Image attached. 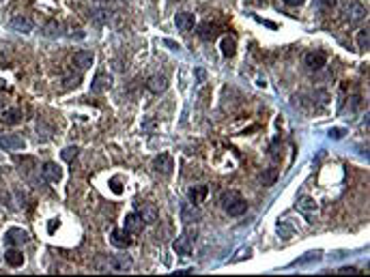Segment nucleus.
<instances>
[{"label":"nucleus","instance_id":"obj_1","mask_svg":"<svg viewBox=\"0 0 370 277\" xmlns=\"http://www.w3.org/2000/svg\"><path fill=\"white\" fill-rule=\"evenodd\" d=\"M222 206H224V211L231 217H241L245 211H248V202H245V200L241 198V193L239 191H224L222 193Z\"/></svg>","mask_w":370,"mask_h":277},{"label":"nucleus","instance_id":"obj_2","mask_svg":"<svg viewBox=\"0 0 370 277\" xmlns=\"http://www.w3.org/2000/svg\"><path fill=\"white\" fill-rule=\"evenodd\" d=\"M295 206H297L299 213L306 217V219H314L316 213H319V202H316L314 198H310V196H297Z\"/></svg>","mask_w":370,"mask_h":277},{"label":"nucleus","instance_id":"obj_3","mask_svg":"<svg viewBox=\"0 0 370 277\" xmlns=\"http://www.w3.org/2000/svg\"><path fill=\"white\" fill-rule=\"evenodd\" d=\"M4 243L11 245V247H17V245H24L28 243V232L22 228H11L4 232Z\"/></svg>","mask_w":370,"mask_h":277},{"label":"nucleus","instance_id":"obj_4","mask_svg":"<svg viewBox=\"0 0 370 277\" xmlns=\"http://www.w3.org/2000/svg\"><path fill=\"white\" fill-rule=\"evenodd\" d=\"M153 168L157 170V172H162V174H170L174 170V161H172V155L170 153H160V155L155 157V161H153Z\"/></svg>","mask_w":370,"mask_h":277},{"label":"nucleus","instance_id":"obj_5","mask_svg":"<svg viewBox=\"0 0 370 277\" xmlns=\"http://www.w3.org/2000/svg\"><path fill=\"white\" fill-rule=\"evenodd\" d=\"M41 176L48 183H58L63 176V170H61V166H56L54 161H45L43 166H41Z\"/></svg>","mask_w":370,"mask_h":277},{"label":"nucleus","instance_id":"obj_6","mask_svg":"<svg viewBox=\"0 0 370 277\" xmlns=\"http://www.w3.org/2000/svg\"><path fill=\"white\" fill-rule=\"evenodd\" d=\"M303 61H306V67H308V69H312V71H319V69L325 67L327 56H325V52H308Z\"/></svg>","mask_w":370,"mask_h":277},{"label":"nucleus","instance_id":"obj_7","mask_svg":"<svg viewBox=\"0 0 370 277\" xmlns=\"http://www.w3.org/2000/svg\"><path fill=\"white\" fill-rule=\"evenodd\" d=\"M110 84H112V78L110 75H105V73H97L95 78H93L91 82V92L93 95H101L103 91H108Z\"/></svg>","mask_w":370,"mask_h":277},{"label":"nucleus","instance_id":"obj_8","mask_svg":"<svg viewBox=\"0 0 370 277\" xmlns=\"http://www.w3.org/2000/svg\"><path fill=\"white\" fill-rule=\"evenodd\" d=\"M110 243H112L116 249H127V247L132 245V239H129V232L125 228H123V230H112V234H110Z\"/></svg>","mask_w":370,"mask_h":277},{"label":"nucleus","instance_id":"obj_9","mask_svg":"<svg viewBox=\"0 0 370 277\" xmlns=\"http://www.w3.org/2000/svg\"><path fill=\"white\" fill-rule=\"evenodd\" d=\"M11 28H13L15 32H22V34H28V32H33V20L31 17H26V15H15L13 20H11Z\"/></svg>","mask_w":370,"mask_h":277},{"label":"nucleus","instance_id":"obj_10","mask_svg":"<svg viewBox=\"0 0 370 277\" xmlns=\"http://www.w3.org/2000/svg\"><path fill=\"white\" fill-rule=\"evenodd\" d=\"M26 146V142L20 135H0V149L4 151H22Z\"/></svg>","mask_w":370,"mask_h":277},{"label":"nucleus","instance_id":"obj_11","mask_svg":"<svg viewBox=\"0 0 370 277\" xmlns=\"http://www.w3.org/2000/svg\"><path fill=\"white\" fill-rule=\"evenodd\" d=\"M146 86H149L151 92H155V95H162V92H166V88H168V80H166V75L155 73V75H151V78L146 80Z\"/></svg>","mask_w":370,"mask_h":277},{"label":"nucleus","instance_id":"obj_12","mask_svg":"<svg viewBox=\"0 0 370 277\" xmlns=\"http://www.w3.org/2000/svg\"><path fill=\"white\" fill-rule=\"evenodd\" d=\"M344 13H346V17H349V22H362L364 17H366V9L362 7L360 2H355V0H351L349 4H346V9H344Z\"/></svg>","mask_w":370,"mask_h":277},{"label":"nucleus","instance_id":"obj_13","mask_svg":"<svg viewBox=\"0 0 370 277\" xmlns=\"http://www.w3.org/2000/svg\"><path fill=\"white\" fill-rule=\"evenodd\" d=\"M172 249L177 251V256H190L192 253V239L187 234H181L172 241Z\"/></svg>","mask_w":370,"mask_h":277},{"label":"nucleus","instance_id":"obj_14","mask_svg":"<svg viewBox=\"0 0 370 277\" xmlns=\"http://www.w3.org/2000/svg\"><path fill=\"white\" fill-rule=\"evenodd\" d=\"M142 226H144V221H142V217H140V213H129V215H125V230H127L129 234L142 232Z\"/></svg>","mask_w":370,"mask_h":277},{"label":"nucleus","instance_id":"obj_15","mask_svg":"<svg viewBox=\"0 0 370 277\" xmlns=\"http://www.w3.org/2000/svg\"><path fill=\"white\" fill-rule=\"evenodd\" d=\"M202 217V213L198 211V206L196 204H183L181 206V219H183L185 223H192V221H198Z\"/></svg>","mask_w":370,"mask_h":277},{"label":"nucleus","instance_id":"obj_16","mask_svg":"<svg viewBox=\"0 0 370 277\" xmlns=\"http://www.w3.org/2000/svg\"><path fill=\"white\" fill-rule=\"evenodd\" d=\"M132 258L129 256H112V258H108V269H112V271H129L132 269Z\"/></svg>","mask_w":370,"mask_h":277},{"label":"nucleus","instance_id":"obj_17","mask_svg":"<svg viewBox=\"0 0 370 277\" xmlns=\"http://www.w3.org/2000/svg\"><path fill=\"white\" fill-rule=\"evenodd\" d=\"M93 61H95V56H93L91 52H86V50H80V52H75V54H73L75 67L82 69V71H84V69H91Z\"/></svg>","mask_w":370,"mask_h":277},{"label":"nucleus","instance_id":"obj_18","mask_svg":"<svg viewBox=\"0 0 370 277\" xmlns=\"http://www.w3.org/2000/svg\"><path fill=\"white\" fill-rule=\"evenodd\" d=\"M207 196H209V187L207 185H198V187H192L190 189V193H187V198H190V202L192 204H202L204 200H207Z\"/></svg>","mask_w":370,"mask_h":277},{"label":"nucleus","instance_id":"obj_19","mask_svg":"<svg viewBox=\"0 0 370 277\" xmlns=\"http://www.w3.org/2000/svg\"><path fill=\"white\" fill-rule=\"evenodd\" d=\"M140 217H142V221L144 223H155L157 221V209L153 204H149V202H144V204H140Z\"/></svg>","mask_w":370,"mask_h":277},{"label":"nucleus","instance_id":"obj_20","mask_svg":"<svg viewBox=\"0 0 370 277\" xmlns=\"http://www.w3.org/2000/svg\"><path fill=\"white\" fill-rule=\"evenodd\" d=\"M174 24H177V28H179V31H183V32L192 31V28H194V15L187 13V11H183V13H179L177 17H174Z\"/></svg>","mask_w":370,"mask_h":277},{"label":"nucleus","instance_id":"obj_21","mask_svg":"<svg viewBox=\"0 0 370 277\" xmlns=\"http://www.w3.org/2000/svg\"><path fill=\"white\" fill-rule=\"evenodd\" d=\"M198 37L204 39V41H211L217 37V26L211 24V22H204V24L198 26Z\"/></svg>","mask_w":370,"mask_h":277},{"label":"nucleus","instance_id":"obj_22","mask_svg":"<svg viewBox=\"0 0 370 277\" xmlns=\"http://www.w3.org/2000/svg\"><path fill=\"white\" fill-rule=\"evenodd\" d=\"M220 50L222 54H224L226 58L235 56V52H237V41H235V37H224L220 41Z\"/></svg>","mask_w":370,"mask_h":277},{"label":"nucleus","instance_id":"obj_23","mask_svg":"<svg viewBox=\"0 0 370 277\" xmlns=\"http://www.w3.org/2000/svg\"><path fill=\"white\" fill-rule=\"evenodd\" d=\"M0 121H2L4 125H17V123L22 121V112L15 110V108L4 110V112H2V119H0Z\"/></svg>","mask_w":370,"mask_h":277},{"label":"nucleus","instance_id":"obj_24","mask_svg":"<svg viewBox=\"0 0 370 277\" xmlns=\"http://www.w3.org/2000/svg\"><path fill=\"white\" fill-rule=\"evenodd\" d=\"M4 260H7L9 267H22V264H24V256H22V251H17V249H9L7 253H4Z\"/></svg>","mask_w":370,"mask_h":277},{"label":"nucleus","instance_id":"obj_25","mask_svg":"<svg viewBox=\"0 0 370 277\" xmlns=\"http://www.w3.org/2000/svg\"><path fill=\"white\" fill-rule=\"evenodd\" d=\"M261 185L263 187H271L275 181H278V170L275 168H269V170H263V174H261Z\"/></svg>","mask_w":370,"mask_h":277},{"label":"nucleus","instance_id":"obj_26","mask_svg":"<svg viewBox=\"0 0 370 277\" xmlns=\"http://www.w3.org/2000/svg\"><path fill=\"white\" fill-rule=\"evenodd\" d=\"M316 260H321V251H310V253H306V256L297 258L295 262H291V267H303V264H310V262H316Z\"/></svg>","mask_w":370,"mask_h":277},{"label":"nucleus","instance_id":"obj_27","mask_svg":"<svg viewBox=\"0 0 370 277\" xmlns=\"http://www.w3.org/2000/svg\"><path fill=\"white\" fill-rule=\"evenodd\" d=\"M61 28L63 26L58 24L56 20H50L48 24L43 26V34H45V37H58V34H61Z\"/></svg>","mask_w":370,"mask_h":277},{"label":"nucleus","instance_id":"obj_28","mask_svg":"<svg viewBox=\"0 0 370 277\" xmlns=\"http://www.w3.org/2000/svg\"><path fill=\"white\" fill-rule=\"evenodd\" d=\"M78 153H80L78 146H65V149L61 151V157L65 159V161H73V159L78 157Z\"/></svg>","mask_w":370,"mask_h":277},{"label":"nucleus","instance_id":"obj_29","mask_svg":"<svg viewBox=\"0 0 370 277\" xmlns=\"http://www.w3.org/2000/svg\"><path fill=\"white\" fill-rule=\"evenodd\" d=\"M357 48H360L362 52L368 50V26L362 28V31L357 32Z\"/></svg>","mask_w":370,"mask_h":277},{"label":"nucleus","instance_id":"obj_30","mask_svg":"<svg viewBox=\"0 0 370 277\" xmlns=\"http://www.w3.org/2000/svg\"><path fill=\"white\" fill-rule=\"evenodd\" d=\"M278 234H280V239H291L293 237V228L286 221H278Z\"/></svg>","mask_w":370,"mask_h":277},{"label":"nucleus","instance_id":"obj_31","mask_svg":"<svg viewBox=\"0 0 370 277\" xmlns=\"http://www.w3.org/2000/svg\"><path fill=\"white\" fill-rule=\"evenodd\" d=\"M327 135H330L332 140H342L344 135H346V129H340V127H334V129H330L327 131Z\"/></svg>","mask_w":370,"mask_h":277},{"label":"nucleus","instance_id":"obj_32","mask_svg":"<svg viewBox=\"0 0 370 277\" xmlns=\"http://www.w3.org/2000/svg\"><path fill=\"white\" fill-rule=\"evenodd\" d=\"M155 127H157V125H155V121L151 119V116H146V121L142 123V131H153Z\"/></svg>","mask_w":370,"mask_h":277},{"label":"nucleus","instance_id":"obj_33","mask_svg":"<svg viewBox=\"0 0 370 277\" xmlns=\"http://www.w3.org/2000/svg\"><path fill=\"white\" fill-rule=\"evenodd\" d=\"M65 84H67V88H75V86H78L80 84V75H69V78L67 80H65Z\"/></svg>","mask_w":370,"mask_h":277},{"label":"nucleus","instance_id":"obj_34","mask_svg":"<svg viewBox=\"0 0 370 277\" xmlns=\"http://www.w3.org/2000/svg\"><path fill=\"white\" fill-rule=\"evenodd\" d=\"M303 2L306 0H284V4H289V7H302Z\"/></svg>","mask_w":370,"mask_h":277},{"label":"nucleus","instance_id":"obj_35","mask_svg":"<svg viewBox=\"0 0 370 277\" xmlns=\"http://www.w3.org/2000/svg\"><path fill=\"white\" fill-rule=\"evenodd\" d=\"M119 183H121L119 179H112V181H110V185H112V191H114V193H121V191H123L121 187H119Z\"/></svg>","mask_w":370,"mask_h":277},{"label":"nucleus","instance_id":"obj_36","mask_svg":"<svg viewBox=\"0 0 370 277\" xmlns=\"http://www.w3.org/2000/svg\"><path fill=\"white\" fill-rule=\"evenodd\" d=\"M338 273H360V271H357L355 267H342L338 271Z\"/></svg>","mask_w":370,"mask_h":277},{"label":"nucleus","instance_id":"obj_37","mask_svg":"<svg viewBox=\"0 0 370 277\" xmlns=\"http://www.w3.org/2000/svg\"><path fill=\"white\" fill-rule=\"evenodd\" d=\"M164 45H168V48H172V50H181V48H179V43H174V41H170V39L164 41Z\"/></svg>","mask_w":370,"mask_h":277},{"label":"nucleus","instance_id":"obj_38","mask_svg":"<svg viewBox=\"0 0 370 277\" xmlns=\"http://www.w3.org/2000/svg\"><path fill=\"white\" fill-rule=\"evenodd\" d=\"M319 2L323 4V7H334V4H336V0H319Z\"/></svg>","mask_w":370,"mask_h":277},{"label":"nucleus","instance_id":"obj_39","mask_svg":"<svg viewBox=\"0 0 370 277\" xmlns=\"http://www.w3.org/2000/svg\"><path fill=\"white\" fill-rule=\"evenodd\" d=\"M95 2H110V0H95Z\"/></svg>","mask_w":370,"mask_h":277},{"label":"nucleus","instance_id":"obj_40","mask_svg":"<svg viewBox=\"0 0 370 277\" xmlns=\"http://www.w3.org/2000/svg\"><path fill=\"white\" fill-rule=\"evenodd\" d=\"M0 110H2V101H0Z\"/></svg>","mask_w":370,"mask_h":277}]
</instances>
